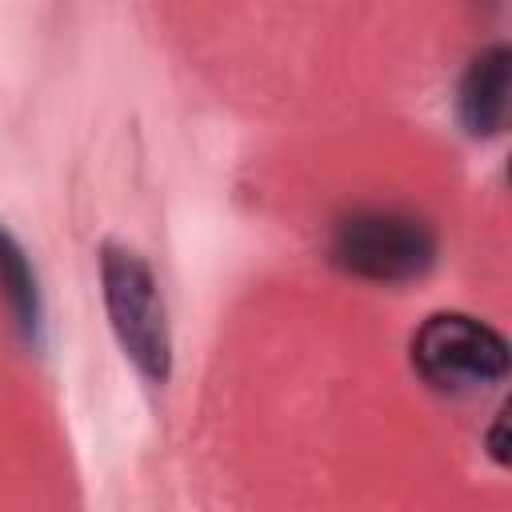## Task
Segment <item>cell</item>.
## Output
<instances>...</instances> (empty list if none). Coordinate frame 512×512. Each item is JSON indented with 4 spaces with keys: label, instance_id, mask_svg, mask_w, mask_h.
Returning a JSON list of instances; mask_svg holds the SVG:
<instances>
[{
    "label": "cell",
    "instance_id": "7a4b0ae2",
    "mask_svg": "<svg viewBox=\"0 0 512 512\" xmlns=\"http://www.w3.org/2000/svg\"><path fill=\"white\" fill-rule=\"evenodd\" d=\"M408 360L432 392L460 400L504 384L512 368V348L492 324L468 312H432L412 332Z\"/></svg>",
    "mask_w": 512,
    "mask_h": 512
},
{
    "label": "cell",
    "instance_id": "8992f818",
    "mask_svg": "<svg viewBox=\"0 0 512 512\" xmlns=\"http://www.w3.org/2000/svg\"><path fill=\"white\" fill-rule=\"evenodd\" d=\"M504 448H508V444H504V408H500L496 420H492V432H488V456H492L500 468L508 464V452H504Z\"/></svg>",
    "mask_w": 512,
    "mask_h": 512
},
{
    "label": "cell",
    "instance_id": "6da1fadb",
    "mask_svg": "<svg viewBox=\"0 0 512 512\" xmlns=\"http://www.w3.org/2000/svg\"><path fill=\"white\" fill-rule=\"evenodd\" d=\"M100 296L120 352L148 384L172 376V332L156 272L128 244H100Z\"/></svg>",
    "mask_w": 512,
    "mask_h": 512
},
{
    "label": "cell",
    "instance_id": "277c9868",
    "mask_svg": "<svg viewBox=\"0 0 512 512\" xmlns=\"http://www.w3.org/2000/svg\"><path fill=\"white\" fill-rule=\"evenodd\" d=\"M508 88H512V52L504 44H488L480 56H472L456 88V116L468 136L488 140L504 132Z\"/></svg>",
    "mask_w": 512,
    "mask_h": 512
},
{
    "label": "cell",
    "instance_id": "3957f363",
    "mask_svg": "<svg viewBox=\"0 0 512 512\" xmlns=\"http://www.w3.org/2000/svg\"><path fill=\"white\" fill-rule=\"evenodd\" d=\"M328 260L368 284H408L436 264V232L404 208H356L336 220Z\"/></svg>",
    "mask_w": 512,
    "mask_h": 512
},
{
    "label": "cell",
    "instance_id": "5b68a950",
    "mask_svg": "<svg viewBox=\"0 0 512 512\" xmlns=\"http://www.w3.org/2000/svg\"><path fill=\"white\" fill-rule=\"evenodd\" d=\"M0 300L12 316L16 336L36 348L40 344V320H44V304H40V280L36 268L28 260V252L20 248V240L0 224Z\"/></svg>",
    "mask_w": 512,
    "mask_h": 512
}]
</instances>
